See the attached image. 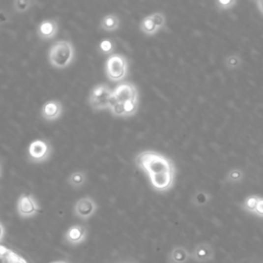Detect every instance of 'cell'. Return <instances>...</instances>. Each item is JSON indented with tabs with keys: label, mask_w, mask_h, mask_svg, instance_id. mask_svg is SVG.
I'll list each match as a JSON object with an SVG mask.
<instances>
[{
	"label": "cell",
	"mask_w": 263,
	"mask_h": 263,
	"mask_svg": "<svg viewBox=\"0 0 263 263\" xmlns=\"http://www.w3.org/2000/svg\"><path fill=\"white\" fill-rule=\"evenodd\" d=\"M136 165L149 176L152 187L159 191H169L174 186L175 165L168 156L152 150L140 152L136 156Z\"/></svg>",
	"instance_id": "6da1fadb"
},
{
	"label": "cell",
	"mask_w": 263,
	"mask_h": 263,
	"mask_svg": "<svg viewBox=\"0 0 263 263\" xmlns=\"http://www.w3.org/2000/svg\"><path fill=\"white\" fill-rule=\"evenodd\" d=\"M74 56L75 51L71 41L65 39L58 40L49 51V61L56 69H65L72 64Z\"/></svg>",
	"instance_id": "7a4b0ae2"
},
{
	"label": "cell",
	"mask_w": 263,
	"mask_h": 263,
	"mask_svg": "<svg viewBox=\"0 0 263 263\" xmlns=\"http://www.w3.org/2000/svg\"><path fill=\"white\" fill-rule=\"evenodd\" d=\"M105 72L109 81L120 83L128 76L129 61L121 54H113L105 63Z\"/></svg>",
	"instance_id": "3957f363"
},
{
	"label": "cell",
	"mask_w": 263,
	"mask_h": 263,
	"mask_svg": "<svg viewBox=\"0 0 263 263\" xmlns=\"http://www.w3.org/2000/svg\"><path fill=\"white\" fill-rule=\"evenodd\" d=\"M113 96V89L108 85L100 84L91 88L88 96V104L95 111L109 109Z\"/></svg>",
	"instance_id": "277c9868"
},
{
	"label": "cell",
	"mask_w": 263,
	"mask_h": 263,
	"mask_svg": "<svg viewBox=\"0 0 263 263\" xmlns=\"http://www.w3.org/2000/svg\"><path fill=\"white\" fill-rule=\"evenodd\" d=\"M53 152L52 145L49 141L36 139L28 146V158L31 163L41 164L47 162Z\"/></svg>",
	"instance_id": "5b68a950"
},
{
	"label": "cell",
	"mask_w": 263,
	"mask_h": 263,
	"mask_svg": "<svg viewBox=\"0 0 263 263\" xmlns=\"http://www.w3.org/2000/svg\"><path fill=\"white\" fill-rule=\"evenodd\" d=\"M17 210L19 215L23 217V218H29V217H32L38 213L39 205L32 194L23 193L18 200Z\"/></svg>",
	"instance_id": "8992f818"
},
{
	"label": "cell",
	"mask_w": 263,
	"mask_h": 263,
	"mask_svg": "<svg viewBox=\"0 0 263 263\" xmlns=\"http://www.w3.org/2000/svg\"><path fill=\"white\" fill-rule=\"evenodd\" d=\"M113 97L117 102L139 101L138 88L132 83H122L113 89Z\"/></svg>",
	"instance_id": "52a82bcc"
},
{
	"label": "cell",
	"mask_w": 263,
	"mask_h": 263,
	"mask_svg": "<svg viewBox=\"0 0 263 263\" xmlns=\"http://www.w3.org/2000/svg\"><path fill=\"white\" fill-rule=\"evenodd\" d=\"M97 210V203L89 197L79 199L73 208L75 216L82 219H88L93 216Z\"/></svg>",
	"instance_id": "ba28073f"
},
{
	"label": "cell",
	"mask_w": 263,
	"mask_h": 263,
	"mask_svg": "<svg viewBox=\"0 0 263 263\" xmlns=\"http://www.w3.org/2000/svg\"><path fill=\"white\" fill-rule=\"evenodd\" d=\"M41 117L44 120L54 121L60 118L63 114V104L58 100H51L44 103L41 108Z\"/></svg>",
	"instance_id": "9c48e42d"
},
{
	"label": "cell",
	"mask_w": 263,
	"mask_h": 263,
	"mask_svg": "<svg viewBox=\"0 0 263 263\" xmlns=\"http://www.w3.org/2000/svg\"><path fill=\"white\" fill-rule=\"evenodd\" d=\"M59 31V24L58 22L56 20H43L40 22L37 29L36 33L40 39L42 40H50L56 37L57 34H58Z\"/></svg>",
	"instance_id": "30bf717a"
},
{
	"label": "cell",
	"mask_w": 263,
	"mask_h": 263,
	"mask_svg": "<svg viewBox=\"0 0 263 263\" xmlns=\"http://www.w3.org/2000/svg\"><path fill=\"white\" fill-rule=\"evenodd\" d=\"M87 234L86 228L82 225H73L66 233V239L72 244L82 243Z\"/></svg>",
	"instance_id": "8fae6325"
},
{
	"label": "cell",
	"mask_w": 263,
	"mask_h": 263,
	"mask_svg": "<svg viewBox=\"0 0 263 263\" xmlns=\"http://www.w3.org/2000/svg\"><path fill=\"white\" fill-rule=\"evenodd\" d=\"M120 20L116 14H108L102 18L100 22V28L105 31H116L119 28Z\"/></svg>",
	"instance_id": "7c38bea8"
},
{
	"label": "cell",
	"mask_w": 263,
	"mask_h": 263,
	"mask_svg": "<svg viewBox=\"0 0 263 263\" xmlns=\"http://www.w3.org/2000/svg\"><path fill=\"white\" fill-rule=\"evenodd\" d=\"M0 263H27L22 257L4 247L0 246Z\"/></svg>",
	"instance_id": "4fadbf2b"
},
{
	"label": "cell",
	"mask_w": 263,
	"mask_h": 263,
	"mask_svg": "<svg viewBox=\"0 0 263 263\" xmlns=\"http://www.w3.org/2000/svg\"><path fill=\"white\" fill-rule=\"evenodd\" d=\"M139 28H140V30H141V32L143 34H145V35H148V36L155 35V34L157 33V31L159 30L158 27L155 25V23L153 22V20L151 19L150 15L145 17L141 21Z\"/></svg>",
	"instance_id": "5bb4252c"
},
{
	"label": "cell",
	"mask_w": 263,
	"mask_h": 263,
	"mask_svg": "<svg viewBox=\"0 0 263 263\" xmlns=\"http://www.w3.org/2000/svg\"><path fill=\"white\" fill-rule=\"evenodd\" d=\"M87 182V175L84 171H74L68 177V183L73 188H81L84 186Z\"/></svg>",
	"instance_id": "9a60e30c"
},
{
	"label": "cell",
	"mask_w": 263,
	"mask_h": 263,
	"mask_svg": "<svg viewBox=\"0 0 263 263\" xmlns=\"http://www.w3.org/2000/svg\"><path fill=\"white\" fill-rule=\"evenodd\" d=\"M114 49H116V47H114V43L110 38L102 39L101 42L99 43V51L103 55H108V56L113 55Z\"/></svg>",
	"instance_id": "2e32d148"
},
{
	"label": "cell",
	"mask_w": 263,
	"mask_h": 263,
	"mask_svg": "<svg viewBox=\"0 0 263 263\" xmlns=\"http://www.w3.org/2000/svg\"><path fill=\"white\" fill-rule=\"evenodd\" d=\"M33 5V2L30 1V0H16V1L13 2V6L15 11L19 14L26 13L27 10H29Z\"/></svg>",
	"instance_id": "e0dca14e"
},
{
	"label": "cell",
	"mask_w": 263,
	"mask_h": 263,
	"mask_svg": "<svg viewBox=\"0 0 263 263\" xmlns=\"http://www.w3.org/2000/svg\"><path fill=\"white\" fill-rule=\"evenodd\" d=\"M109 110L113 117H125V112H124V107H123V103L121 102H114L113 104L110 105Z\"/></svg>",
	"instance_id": "ac0fdd59"
},
{
	"label": "cell",
	"mask_w": 263,
	"mask_h": 263,
	"mask_svg": "<svg viewBox=\"0 0 263 263\" xmlns=\"http://www.w3.org/2000/svg\"><path fill=\"white\" fill-rule=\"evenodd\" d=\"M242 64V58L238 55H231L225 59V66L228 69H236Z\"/></svg>",
	"instance_id": "d6986e66"
},
{
	"label": "cell",
	"mask_w": 263,
	"mask_h": 263,
	"mask_svg": "<svg viewBox=\"0 0 263 263\" xmlns=\"http://www.w3.org/2000/svg\"><path fill=\"white\" fill-rule=\"evenodd\" d=\"M123 107H124L125 117H133L137 113V111H138V101L123 102Z\"/></svg>",
	"instance_id": "ffe728a7"
},
{
	"label": "cell",
	"mask_w": 263,
	"mask_h": 263,
	"mask_svg": "<svg viewBox=\"0 0 263 263\" xmlns=\"http://www.w3.org/2000/svg\"><path fill=\"white\" fill-rule=\"evenodd\" d=\"M227 181L231 182V183H238V182H242L244 179V173L242 170L239 169H234L232 171H230L227 174Z\"/></svg>",
	"instance_id": "44dd1931"
},
{
	"label": "cell",
	"mask_w": 263,
	"mask_h": 263,
	"mask_svg": "<svg viewBox=\"0 0 263 263\" xmlns=\"http://www.w3.org/2000/svg\"><path fill=\"white\" fill-rule=\"evenodd\" d=\"M196 255L201 260H207L211 255V249L207 245H202L197 249Z\"/></svg>",
	"instance_id": "7402d4cb"
},
{
	"label": "cell",
	"mask_w": 263,
	"mask_h": 263,
	"mask_svg": "<svg viewBox=\"0 0 263 263\" xmlns=\"http://www.w3.org/2000/svg\"><path fill=\"white\" fill-rule=\"evenodd\" d=\"M258 201H259V197H257V196L248 197L244 202V205H245L246 210H248L249 212H253L254 213Z\"/></svg>",
	"instance_id": "603a6c76"
},
{
	"label": "cell",
	"mask_w": 263,
	"mask_h": 263,
	"mask_svg": "<svg viewBox=\"0 0 263 263\" xmlns=\"http://www.w3.org/2000/svg\"><path fill=\"white\" fill-rule=\"evenodd\" d=\"M151 19L155 23V25L158 27V29L161 30L162 28L165 27L166 25V16L163 13H154L150 15Z\"/></svg>",
	"instance_id": "cb8c5ba5"
},
{
	"label": "cell",
	"mask_w": 263,
	"mask_h": 263,
	"mask_svg": "<svg viewBox=\"0 0 263 263\" xmlns=\"http://www.w3.org/2000/svg\"><path fill=\"white\" fill-rule=\"evenodd\" d=\"M173 259L178 262V263H181V262H184L187 258V253L186 251L184 249H181V248H178V249H175L173 251Z\"/></svg>",
	"instance_id": "d4e9b609"
},
{
	"label": "cell",
	"mask_w": 263,
	"mask_h": 263,
	"mask_svg": "<svg viewBox=\"0 0 263 263\" xmlns=\"http://www.w3.org/2000/svg\"><path fill=\"white\" fill-rule=\"evenodd\" d=\"M236 4V1L234 0H227V1H223V0H219L217 2V5H218V8L220 9H231Z\"/></svg>",
	"instance_id": "484cf974"
},
{
	"label": "cell",
	"mask_w": 263,
	"mask_h": 263,
	"mask_svg": "<svg viewBox=\"0 0 263 263\" xmlns=\"http://www.w3.org/2000/svg\"><path fill=\"white\" fill-rule=\"evenodd\" d=\"M194 199H196L198 205H205V204H207V202L209 201V196L204 191H200L197 193V196Z\"/></svg>",
	"instance_id": "4316f807"
},
{
	"label": "cell",
	"mask_w": 263,
	"mask_h": 263,
	"mask_svg": "<svg viewBox=\"0 0 263 263\" xmlns=\"http://www.w3.org/2000/svg\"><path fill=\"white\" fill-rule=\"evenodd\" d=\"M9 14L4 9H0V25H5L9 22Z\"/></svg>",
	"instance_id": "83f0119b"
},
{
	"label": "cell",
	"mask_w": 263,
	"mask_h": 263,
	"mask_svg": "<svg viewBox=\"0 0 263 263\" xmlns=\"http://www.w3.org/2000/svg\"><path fill=\"white\" fill-rule=\"evenodd\" d=\"M254 213L260 217H263V198H259Z\"/></svg>",
	"instance_id": "f1b7e54d"
},
{
	"label": "cell",
	"mask_w": 263,
	"mask_h": 263,
	"mask_svg": "<svg viewBox=\"0 0 263 263\" xmlns=\"http://www.w3.org/2000/svg\"><path fill=\"white\" fill-rule=\"evenodd\" d=\"M256 4L258 5V8L259 10L261 11V14L263 15V0H259V1L256 2Z\"/></svg>",
	"instance_id": "f546056e"
},
{
	"label": "cell",
	"mask_w": 263,
	"mask_h": 263,
	"mask_svg": "<svg viewBox=\"0 0 263 263\" xmlns=\"http://www.w3.org/2000/svg\"><path fill=\"white\" fill-rule=\"evenodd\" d=\"M3 234H4L3 227H2V225H1V224H0V241H1L2 237H3Z\"/></svg>",
	"instance_id": "4dcf8cb0"
},
{
	"label": "cell",
	"mask_w": 263,
	"mask_h": 263,
	"mask_svg": "<svg viewBox=\"0 0 263 263\" xmlns=\"http://www.w3.org/2000/svg\"><path fill=\"white\" fill-rule=\"evenodd\" d=\"M56 263H63V262H56Z\"/></svg>",
	"instance_id": "1f68e13d"
},
{
	"label": "cell",
	"mask_w": 263,
	"mask_h": 263,
	"mask_svg": "<svg viewBox=\"0 0 263 263\" xmlns=\"http://www.w3.org/2000/svg\"><path fill=\"white\" fill-rule=\"evenodd\" d=\"M123 263H131V262H123Z\"/></svg>",
	"instance_id": "d6a6232c"
},
{
	"label": "cell",
	"mask_w": 263,
	"mask_h": 263,
	"mask_svg": "<svg viewBox=\"0 0 263 263\" xmlns=\"http://www.w3.org/2000/svg\"><path fill=\"white\" fill-rule=\"evenodd\" d=\"M0 171H1V169H0Z\"/></svg>",
	"instance_id": "836d02e7"
}]
</instances>
